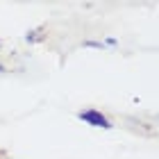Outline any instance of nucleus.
<instances>
[{"label":"nucleus","instance_id":"obj_1","mask_svg":"<svg viewBox=\"0 0 159 159\" xmlns=\"http://www.w3.org/2000/svg\"><path fill=\"white\" fill-rule=\"evenodd\" d=\"M80 118L86 120V123H91V125H96V127H111L109 120H107L105 116H100L98 111H82V114H80Z\"/></svg>","mask_w":159,"mask_h":159},{"label":"nucleus","instance_id":"obj_2","mask_svg":"<svg viewBox=\"0 0 159 159\" xmlns=\"http://www.w3.org/2000/svg\"><path fill=\"white\" fill-rule=\"evenodd\" d=\"M25 39H27V41H41V39H43V27H39V30H32Z\"/></svg>","mask_w":159,"mask_h":159},{"label":"nucleus","instance_id":"obj_3","mask_svg":"<svg viewBox=\"0 0 159 159\" xmlns=\"http://www.w3.org/2000/svg\"><path fill=\"white\" fill-rule=\"evenodd\" d=\"M86 46H91V48H102V43H96V41H86Z\"/></svg>","mask_w":159,"mask_h":159},{"label":"nucleus","instance_id":"obj_4","mask_svg":"<svg viewBox=\"0 0 159 159\" xmlns=\"http://www.w3.org/2000/svg\"><path fill=\"white\" fill-rule=\"evenodd\" d=\"M0 70H5V66H2V64H0Z\"/></svg>","mask_w":159,"mask_h":159}]
</instances>
